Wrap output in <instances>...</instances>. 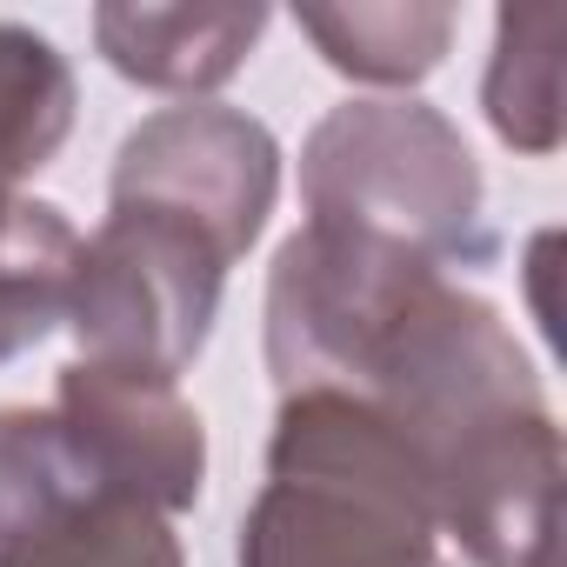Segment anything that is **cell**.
Here are the masks:
<instances>
[{
    "instance_id": "cell-1",
    "label": "cell",
    "mask_w": 567,
    "mask_h": 567,
    "mask_svg": "<svg viewBox=\"0 0 567 567\" xmlns=\"http://www.w3.org/2000/svg\"><path fill=\"white\" fill-rule=\"evenodd\" d=\"M234 567H454L427 474L401 427L354 394H280L267 487L240 514Z\"/></svg>"
},
{
    "instance_id": "cell-2",
    "label": "cell",
    "mask_w": 567,
    "mask_h": 567,
    "mask_svg": "<svg viewBox=\"0 0 567 567\" xmlns=\"http://www.w3.org/2000/svg\"><path fill=\"white\" fill-rule=\"evenodd\" d=\"M308 227L401 247L427 267H474L487 254V187L461 127L427 101H341L301 147Z\"/></svg>"
},
{
    "instance_id": "cell-3",
    "label": "cell",
    "mask_w": 567,
    "mask_h": 567,
    "mask_svg": "<svg viewBox=\"0 0 567 567\" xmlns=\"http://www.w3.org/2000/svg\"><path fill=\"white\" fill-rule=\"evenodd\" d=\"M227 260L181 220L147 207H107L81 240L68 328L81 361L181 381L214 334Z\"/></svg>"
},
{
    "instance_id": "cell-4",
    "label": "cell",
    "mask_w": 567,
    "mask_h": 567,
    "mask_svg": "<svg viewBox=\"0 0 567 567\" xmlns=\"http://www.w3.org/2000/svg\"><path fill=\"white\" fill-rule=\"evenodd\" d=\"M280 200V141L267 121L214 101L147 114L107 174V207H147L194 227L227 267L260 240Z\"/></svg>"
},
{
    "instance_id": "cell-5",
    "label": "cell",
    "mask_w": 567,
    "mask_h": 567,
    "mask_svg": "<svg viewBox=\"0 0 567 567\" xmlns=\"http://www.w3.org/2000/svg\"><path fill=\"white\" fill-rule=\"evenodd\" d=\"M54 414L74 427L101 487L141 501L154 514H187L207 487V427L181 401V381L68 361L54 388Z\"/></svg>"
},
{
    "instance_id": "cell-6",
    "label": "cell",
    "mask_w": 567,
    "mask_h": 567,
    "mask_svg": "<svg viewBox=\"0 0 567 567\" xmlns=\"http://www.w3.org/2000/svg\"><path fill=\"white\" fill-rule=\"evenodd\" d=\"M267 34L260 0H214V8H141V0H107L94 8L101 61L154 94H207L247 68V54Z\"/></svg>"
},
{
    "instance_id": "cell-7",
    "label": "cell",
    "mask_w": 567,
    "mask_h": 567,
    "mask_svg": "<svg viewBox=\"0 0 567 567\" xmlns=\"http://www.w3.org/2000/svg\"><path fill=\"white\" fill-rule=\"evenodd\" d=\"M94 501L121 494L101 487L94 461L54 408H0V567Z\"/></svg>"
},
{
    "instance_id": "cell-8",
    "label": "cell",
    "mask_w": 567,
    "mask_h": 567,
    "mask_svg": "<svg viewBox=\"0 0 567 567\" xmlns=\"http://www.w3.org/2000/svg\"><path fill=\"white\" fill-rule=\"evenodd\" d=\"M81 234L54 200L0 194V368L68 321Z\"/></svg>"
},
{
    "instance_id": "cell-9",
    "label": "cell",
    "mask_w": 567,
    "mask_h": 567,
    "mask_svg": "<svg viewBox=\"0 0 567 567\" xmlns=\"http://www.w3.org/2000/svg\"><path fill=\"white\" fill-rule=\"evenodd\" d=\"M74 107L81 87L68 54L21 21H0V194H14L68 147Z\"/></svg>"
},
{
    "instance_id": "cell-10",
    "label": "cell",
    "mask_w": 567,
    "mask_h": 567,
    "mask_svg": "<svg viewBox=\"0 0 567 567\" xmlns=\"http://www.w3.org/2000/svg\"><path fill=\"white\" fill-rule=\"evenodd\" d=\"M487 127L520 147V154H554L560 147V8H507L494 21V61L481 81Z\"/></svg>"
},
{
    "instance_id": "cell-11",
    "label": "cell",
    "mask_w": 567,
    "mask_h": 567,
    "mask_svg": "<svg viewBox=\"0 0 567 567\" xmlns=\"http://www.w3.org/2000/svg\"><path fill=\"white\" fill-rule=\"evenodd\" d=\"M295 28L321 61L368 87H414L454 41V8H301Z\"/></svg>"
},
{
    "instance_id": "cell-12",
    "label": "cell",
    "mask_w": 567,
    "mask_h": 567,
    "mask_svg": "<svg viewBox=\"0 0 567 567\" xmlns=\"http://www.w3.org/2000/svg\"><path fill=\"white\" fill-rule=\"evenodd\" d=\"M8 567H187V554L167 514L141 501H94L54 534H41L28 554H14Z\"/></svg>"
}]
</instances>
